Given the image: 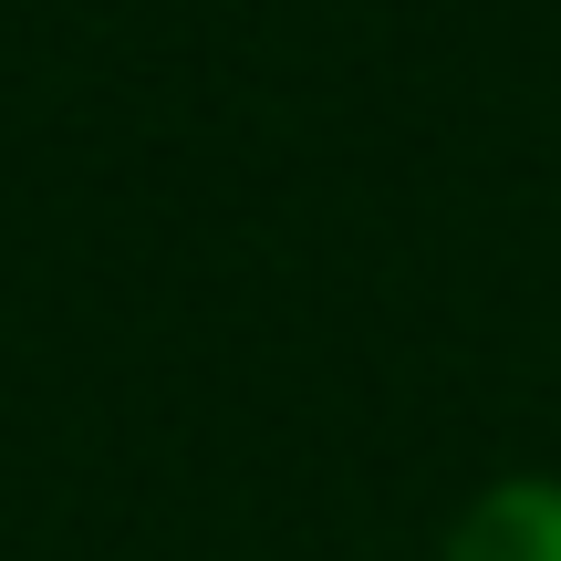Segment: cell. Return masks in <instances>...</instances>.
<instances>
[{"label": "cell", "mask_w": 561, "mask_h": 561, "mask_svg": "<svg viewBox=\"0 0 561 561\" xmlns=\"http://www.w3.org/2000/svg\"><path fill=\"white\" fill-rule=\"evenodd\" d=\"M447 561H561V479H500L447 530Z\"/></svg>", "instance_id": "obj_1"}]
</instances>
